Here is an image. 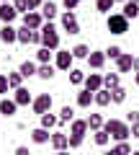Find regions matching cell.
Returning a JSON list of instances; mask_svg holds the SVG:
<instances>
[{
  "label": "cell",
  "instance_id": "6da1fadb",
  "mask_svg": "<svg viewBox=\"0 0 139 155\" xmlns=\"http://www.w3.org/2000/svg\"><path fill=\"white\" fill-rule=\"evenodd\" d=\"M88 129H90L88 119H75V122H70V150H77L80 145H83Z\"/></svg>",
  "mask_w": 139,
  "mask_h": 155
},
{
  "label": "cell",
  "instance_id": "7a4b0ae2",
  "mask_svg": "<svg viewBox=\"0 0 139 155\" xmlns=\"http://www.w3.org/2000/svg\"><path fill=\"white\" fill-rule=\"evenodd\" d=\"M103 129H106L116 142H126V140L131 137V127H129L126 122H121V119H108Z\"/></svg>",
  "mask_w": 139,
  "mask_h": 155
},
{
  "label": "cell",
  "instance_id": "3957f363",
  "mask_svg": "<svg viewBox=\"0 0 139 155\" xmlns=\"http://www.w3.org/2000/svg\"><path fill=\"white\" fill-rule=\"evenodd\" d=\"M41 47H46V49H52V52L59 49V31H57V26L49 23V21L41 26Z\"/></svg>",
  "mask_w": 139,
  "mask_h": 155
},
{
  "label": "cell",
  "instance_id": "277c9868",
  "mask_svg": "<svg viewBox=\"0 0 139 155\" xmlns=\"http://www.w3.org/2000/svg\"><path fill=\"white\" fill-rule=\"evenodd\" d=\"M106 28L111 34H116V36H121V34L129 31V18L124 16V13H111V16L106 18Z\"/></svg>",
  "mask_w": 139,
  "mask_h": 155
},
{
  "label": "cell",
  "instance_id": "5b68a950",
  "mask_svg": "<svg viewBox=\"0 0 139 155\" xmlns=\"http://www.w3.org/2000/svg\"><path fill=\"white\" fill-rule=\"evenodd\" d=\"M72 62H75L72 49H57L54 52V67H57V70L70 72V70H72Z\"/></svg>",
  "mask_w": 139,
  "mask_h": 155
},
{
  "label": "cell",
  "instance_id": "8992f818",
  "mask_svg": "<svg viewBox=\"0 0 139 155\" xmlns=\"http://www.w3.org/2000/svg\"><path fill=\"white\" fill-rule=\"evenodd\" d=\"M59 23H62V28H65L70 36L80 34V21H77V16H75V11H65L62 18H59Z\"/></svg>",
  "mask_w": 139,
  "mask_h": 155
},
{
  "label": "cell",
  "instance_id": "52a82bcc",
  "mask_svg": "<svg viewBox=\"0 0 139 155\" xmlns=\"http://www.w3.org/2000/svg\"><path fill=\"white\" fill-rule=\"evenodd\" d=\"M31 109H33V114H49L52 111V96L49 93H39L36 98H33V104H31Z\"/></svg>",
  "mask_w": 139,
  "mask_h": 155
},
{
  "label": "cell",
  "instance_id": "ba28073f",
  "mask_svg": "<svg viewBox=\"0 0 139 155\" xmlns=\"http://www.w3.org/2000/svg\"><path fill=\"white\" fill-rule=\"evenodd\" d=\"M44 16H41L39 11H28L26 16H23V26L31 28V31H41V26H44Z\"/></svg>",
  "mask_w": 139,
  "mask_h": 155
},
{
  "label": "cell",
  "instance_id": "9c48e42d",
  "mask_svg": "<svg viewBox=\"0 0 139 155\" xmlns=\"http://www.w3.org/2000/svg\"><path fill=\"white\" fill-rule=\"evenodd\" d=\"M52 147L59 153V150H70V134L62 132V129H54L52 132Z\"/></svg>",
  "mask_w": 139,
  "mask_h": 155
},
{
  "label": "cell",
  "instance_id": "30bf717a",
  "mask_svg": "<svg viewBox=\"0 0 139 155\" xmlns=\"http://www.w3.org/2000/svg\"><path fill=\"white\" fill-rule=\"evenodd\" d=\"M0 41L3 44H16L18 41V28H13V23H3V28H0Z\"/></svg>",
  "mask_w": 139,
  "mask_h": 155
},
{
  "label": "cell",
  "instance_id": "8fae6325",
  "mask_svg": "<svg viewBox=\"0 0 139 155\" xmlns=\"http://www.w3.org/2000/svg\"><path fill=\"white\" fill-rule=\"evenodd\" d=\"M100 88H103V75H100V72H90V75L85 78V91L98 93Z\"/></svg>",
  "mask_w": 139,
  "mask_h": 155
},
{
  "label": "cell",
  "instance_id": "7c38bea8",
  "mask_svg": "<svg viewBox=\"0 0 139 155\" xmlns=\"http://www.w3.org/2000/svg\"><path fill=\"white\" fill-rule=\"evenodd\" d=\"M116 70H118V75H121V72H131L134 70V54L124 52V54L116 60Z\"/></svg>",
  "mask_w": 139,
  "mask_h": 155
},
{
  "label": "cell",
  "instance_id": "4fadbf2b",
  "mask_svg": "<svg viewBox=\"0 0 139 155\" xmlns=\"http://www.w3.org/2000/svg\"><path fill=\"white\" fill-rule=\"evenodd\" d=\"M18 16V11L13 8V3H0V21L3 23H13Z\"/></svg>",
  "mask_w": 139,
  "mask_h": 155
},
{
  "label": "cell",
  "instance_id": "5bb4252c",
  "mask_svg": "<svg viewBox=\"0 0 139 155\" xmlns=\"http://www.w3.org/2000/svg\"><path fill=\"white\" fill-rule=\"evenodd\" d=\"M31 142H36V145H46V142H52V132H49V129H44V127L31 129Z\"/></svg>",
  "mask_w": 139,
  "mask_h": 155
},
{
  "label": "cell",
  "instance_id": "9a60e30c",
  "mask_svg": "<svg viewBox=\"0 0 139 155\" xmlns=\"http://www.w3.org/2000/svg\"><path fill=\"white\" fill-rule=\"evenodd\" d=\"M13 101H16L18 106H31L33 104V96H31V91H28V88H23V85H21V88L13 93Z\"/></svg>",
  "mask_w": 139,
  "mask_h": 155
},
{
  "label": "cell",
  "instance_id": "2e32d148",
  "mask_svg": "<svg viewBox=\"0 0 139 155\" xmlns=\"http://www.w3.org/2000/svg\"><path fill=\"white\" fill-rule=\"evenodd\" d=\"M18 72H21L23 78H33L36 72H39V62H33V60H23L21 67H18Z\"/></svg>",
  "mask_w": 139,
  "mask_h": 155
},
{
  "label": "cell",
  "instance_id": "e0dca14e",
  "mask_svg": "<svg viewBox=\"0 0 139 155\" xmlns=\"http://www.w3.org/2000/svg\"><path fill=\"white\" fill-rule=\"evenodd\" d=\"M106 60H108V57H106V52H90V57H88V65L90 67H93V70H100V67H103V65H106Z\"/></svg>",
  "mask_w": 139,
  "mask_h": 155
},
{
  "label": "cell",
  "instance_id": "ac0fdd59",
  "mask_svg": "<svg viewBox=\"0 0 139 155\" xmlns=\"http://www.w3.org/2000/svg\"><path fill=\"white\" fill-rule=\"evenodd\" d=\"M39 119H41V124H39V127L49 129V132H52L54 127H59V124H62V122H59V116H57V114H52V111H49V114H41Z\"/></svg>",
  "mask_w": 139,
  "mask_h": 155
},
{
  "label": "cell",
  "instance_id": "d6986e66",
  "mask_svg": "<svg viewBox=\"0 0 139 155\" xmlns=\"http://www.w3.org/2000/svg\"><path fill=\"white\" fill-rule=\"evenodd\" d=\"M16 111H18V104L13 98H3V101H0V114H3V116H13Z\"/></svg>",
  "mask_w": 139,
  "mask_h": 155
},
{
  "label": "cell",
  "instance_id": "ffe728a7",
  "mask_svg": "<svg viewBox=\"0 0 139 155\" xmlns=\"http://www.w3.org/2000/svg\"><path fill=\"white\" fill-rule=\"evenodd\" d=\"M90 104H95V93H90V91H80V93H77V106H80V109H90Z\"/></svg>",
  "mask_w": 139,
  "mask_h": 155
},
{
  "label": "cell",
  "instance_id": "44dd1931",
  "mask_svg": "<svg viewBox=\"0 0 139 155\" xmlns=\"http://www.w3.org/2000/svg\"><path fill=\"white\" fill-rule=\"evenodd\" d=\"M118 85H121V78H118V72H106V75H103V88L113 91V88H118Z\"/></svg>",
  "mask_w": 139,
  "mask_h": 155
},
{
  "label": "cell",
  "instance_id": "7402d4cb",
  "mask_svg": "<svg viewBox=\"0 0 139 155\" xmlns=\"http://www.w3.org/2000/svg\"><path fill=\"white\" fill-rule=\"evenodd\" d=\"M41 16H44V21H54V18H57V5H54V3H44V5H41Z\"/></svg>",
  "mask_w": 139,
  "mask_h": 155
},
{
  "label": "cell",
  "instance_id": "603a6c76",
  "mask_svg": "<svg viewBox=\"0 0 139 155\" xmlns=\"http://www.w3.org/2000/svg\"><path fill=\"white\" fill-rule=\"evenodd\" d=\"M90 52H93V49H90L88 44H75L72 47V57H75V60H88Z\"/></svg>",
  "mask_w": 139,
  "mask_h": 155
},
{
  "label": "cell",
  "instance_id": "cb8c5ba5",
  "mask_svg": "<svg viewBox=\"0 0 139 155\" xmlns=\"http://www.w3.org/2000/svg\"><path fill=\"white\" fill-rule=\"evenodd\" d=\"M88 127L93 129V132H98V129L106 127V119H103L100 114H90V116H88Z\"/></svg>",
  "mask_w": 139,
  "mask_h": 155
},
{
  "label": "cell",
  "instance_id": "d4e9b609",
  "mask_svg": "<svg viewBox=\"0 0 139 155\" xmlns=\"http://www.w3.org/2000/svg\"><path fill=\"white\" fill-rule=\"evenodd\" d=\"M93 142L98 145V147H106V145L111 142V134H108L106 129H98V132H93Z\"/></svg>",
  "mask_w": 139,
  "mask_h": 155
},
{
  "label": "cell",
  "instance_id": "484cf974",
  "mask_svg": "<svg viewBox=\"0 0 139 155\" xmlns=\"http://www.w3.org/2000/svg\"><path fill=\"white\" fill-rule=\"evenodd\" d=\"M95 104L98 106H111L113 101H111V91L108 88H100L98 93H95Z\"/></svg>",
  "mask_w": 139,
  "mask_h": 155
},
{
  "label": "cell",
  "instance_id": "4316f807",
  "mask_svg": "<svg viewBox=\"0 0 139 155\" xmlns=\"http://www.w3.org/2000/svg\"><path fill=\"white\" fill-rule=\"evenodd\" d=\"M52 54H54L52 49L39 47V49H36V62H39V65H49V62H52Z\"/></svg>",
  "mask_w": 139,
  "mask_h": 155
},
{
  "label": "cell",
  "instance_id": "83f0119b",
  "mask_svg": "<svg viewBox=\"0 0 139 155\" xmlns=\"http://www.w3.org/2000/svg\"><path fill=\"white\" fill-rule=\"evenodd\" d=\"M124 16H126L129 18V21H134V18H139V5H137V3H129V0H126V3H124Z\"/></svg>",
  "mask_w": 139,
  "mask_h": 155
},
{
  "label": "cell",
  "instance_id": "f1b7e54d",
  "mask_svg": "<svg viewBox=\"0 0 139 155\" xmlns=\"http://www.w3.org/2000/svg\"><path fill=\"white\" fill-rule=\"evenodd\" d=\"M54 70H57V67L52 65V62H49V65H39L36 78H41V80H52V78H54Z\"/></svg>",
  "mask_w": 139,
  "mask_h": 155
},
{
  "label": "cell",
  "instance_id": "f546056e",
  "mask_svg": "<svg viewBox=\"0 0 139 155\" xmlns=\"http://www.w3.org/2000/svg\"><path fill=\"white\" fill-rule=\"evenodd\" d=\"M85 72L83 70H77V67H72V70H70V83L72 85H85Z\"/></svg>",
  "mask_w": 139,
  "mask_h": 155
},
{
  "label": "cell",
  "instance_id": "4dcf8cb0",
  "mask_svg": "<svg viewBox=\"0 0 139 155\" xmlns=\"http://www.w3.org/2000/svg\"><path fill=\"white\" fill-rule=\"evenodd\" d=\"M113 5H116V0H95V11L98 13H108V16H111Z\"/></svg>",
  "mask_w": 139,
  "mask_h": 155
},
{
  "label": "cell",
  "instance_id": "1f68e13d",
  "mask_svg": "<svg viewBox=\"0 0 139 155\" xmlns=\"http://www.w3.org/2000/svg\"><path fill=\"white\" fill-rule=\"evenodd\" d=\"M59 122L62 124L75 122V109H72V106H62V109H59Z\"/></svg>",
  "mask_w": 139,
  "mask_h": 155
},
{
  "label": "cell",
  "instance_id": "d6a6232c",
  "mask_svg": "<svg viewBox=\"0 0 139 155\" xmlns=\"http://www.w3.org/2000/svg\"><path fill=\"white\" fill-rule=\"evenodd\" d=\"M8 83H11V88L13 91H18V88H21V85H23V75H21V72H8Z\"/></svg>",
  "mask_w": 139,
  "mask_h": 155
},
{
  "label": "cell",
  "instance_id": "836d02e7",
  "mask_svg": "<svg viewBox=\"0 0 139 155\" xmlns=\"http://www.w3.org/2000/svg\"><path fill=\"white\" fill-rule=\"evenodd\" d=\"M31 36H33L31 28H26V26L18 28V44H31Z\"/></svg>",
  "mask_w": 139,
  "mask_h": 155
},
{
  "label": "cell",
  "instance_id": "e575fe53",
  "mask_svg": "<svg viewBox=\"0 0 139 155\" xmlns=\"http://www.w3.org/2000/svg\"><path fill=\"white\" fill-rule=\"evenodd\" d=\"M111 101H113V104H124V101H126V88H121V85L113 88L111 91Z\"/></svg>",
  "mask_w": 139,
  "mask_h": 155
},
{
  "label": "cell",
  "instance_id": "d590c367",
  "mask_svg": "<svg viewBox=\"0 0 139 155\" xmlns=\"http://www.w3.org/2000/svg\"><path fill=\"white\" fill-rule=\"evenodd\" d=\"M121 54H124V49H121L118 44H111V47L106 49V57H108V60H113V62H116V60H118Z\"/></svg>",
  "mask_w": 139,
  "mask_h": 155
},
{
  "label": "cell",
  "instance_id": "8d00e7d4",
  "mask_svg": "<svg viewBox=\"0 0 139 155\" xmlns=\"http://www.w3.org/2000/svg\"><path fill=\"white\" fill-rule=\"evenodd\" d=\"M13 8H16L21 16H26V13H28V3H26V0H13Z\"/></svg>",
  "mask_w": 139,
  "mask_h": 155
},
{
  "label": "cell",
  "instance_id": "74e56055",
  "mask_svg": "<svg viewBox=\"0 0 139 155\" xmlns=\"http://www.w3.org/2000/svg\"><path fill=\"white\" fill-rule=\"evenodd\" d=\"M116 150H118L121 155H131V153H134V150H131V145H129V142H116Z\"/></svg>",
  "mask_w": 139,
  "mask_h": 155
},
{
  "label": "cell",
  "instance_id": "f35d334b",
  "mask_svg": "<svg viewBox=\"0 0 139 155\" xmlns=\"http://www.w3.org/2000/svg\"><path fill=\"white\" fill-rule=\"evenodd\" d=\"M8 88H11V83H8V75H0V96H5Z\"/></svg>",
  "mask_w": 139,
  "mask_h": 155
},
{
  "label": "cell",
  "instance_id": "ab89813d",
  "mask_svg": "<svg viewBox=\"0 0 139 155\" xmlns=\"http://www.w3.org/2000/svg\"><path fill=\"white\" fill-rule=\"evenodd\" d=\"M126 124L131 127V124H139V111H129L126 114Z\"/></svg>",
  "mask_w": 139,
  "mask_h": 155
},
{
  "label": "cell",
  "instance_id": "60d3db41",
  "mask_svg": "<svg viewBox=\"0 0 139 155\" xmlns=\"http://www.w3.org/2000/svg\"><path fill=\"white\" fill-rule=\"evenodd\" d=\"M83 0H62V5H65V11H75V8L80 5Z\"/></svg>",
  "mask_w": 139,
  "mask_h": 155
},
{
  "label": "cell",
  "instance_id": "b9f144b4",
  "mask_svg": "<svg viewBox=\"0 0 139 155\" xmlns=\"http://www.w3.org/2000/svg\"><path fill=\"white\" fill-rule=\"evenodd\" d=\"M28 3V11H41V5H44V0H26Z\"/></svg>",
  "mask_w": 139,
  "mask_h": 155
},
{
  "label": "cell",
  "instance_id": "7bdbcfd3",
  "mask_svg": "<svg viewBox=\"0 0 139 155\" xmlns=\"http://www.w3.org/2000/svg\"><path fill=\"white\" fill-rule=\"evenodd\" d=\"M16 155H31V153H28L26 145H18V147H16Z\"/></svg>",
  "mask_w": 139,
  "mask_h": 155
},
{
  "label": "cell",
  "instance_id": "ee69618b",
  "mask_svg": "<svg viewBox=\"0 0 139 155\" xmlns=\"http://www.w3.org/2000/svg\"><path fill=\"white\" fill-rule=\"evenodd\" d=\"M131 137L139 140V124H131Z\"/></svg>",
  "mask_w": 139,
  "mask_h": 155
},
{
  "label": "cell",
  "instance_id": "f6af8a7d",
  "mask_svg": "<svg viewBox=\"0 0 139 155\" xmlns=\"http://www.w3.org/2000/svg\"><path fill=\"white\" fill-rule=\"evenodd\" d=\"M103 155H121V153H118L116 147H111V150H106V153H103Z\"/></svg>",
  "mask_w": 139,
  "mask_h": 155
},
{
  "label": "cell",
  "instance_id": "bcb514c9",
  "mask_svg": "<svg viewBox=\"0 0 139 155\" xmlns=\"http://www.w3.org/2000/svg\"><path fill=\"white\" fill-rule=\"evenodd\" d=\"M134 72H139V57H134Z\"/></svg>",
  "mask_w": 139,
  "mask_h": 155
},
{
  "label": "cell",
  "instance_id": "7dc6e473",
  "mask_svg": "<svg viewBox=\"0 0 139 155\" xmlns=\"http://www.w3.org/2000/svg\"><path fill=\"white\" fill-rule=\"evenodd\" d=\"M57 155H70V153H67V150H59V153H57Z\"/></svg>",
  "mask_w": 139,
  "mask_h": 155
},
{
  "label": "cell",
  "instance_id": "c3c4849f",
  "mask_svg": "<svg viewBox=\"0 0 139 155\" xmlns=\"http://www.w3.org/2000/svg\"><path fill=\"white\" fill-rule=\"evenodd\" d=\"M134 80H137V85H139V72H137V78H134Z\"/></svg>",
  "mask_w": 139,
  "mask_h": 155
},
{
  "label": "cell",
  "instance_id": "681fc988",
  "mask_svg": "<svg viewBox=\"0 0 139 155\" xmlns=\"http://www.w3.org/2000/svg\"><path fill=\"white\" fill-rule=\"evenodd\" d=\"M0 3H13V0H0Z\"/></svg>",
  "mask_w": 139,
  "mask_h": 155
},
{
  "label": "cell",
  "instance_id": "f907efd6",
  "mask_svg": "<svg viewBox=\"0 0 139 155\" xmlns=\"http://www.w3.org/2000/svg\"><path fill=\"white\" fill-rule=\"evenodd\" d=\"M129 3H137V5H139V0H129Z\"/></svg>",
  "mask_w": 139,
  "mask_h": 155
},
{
  "label": "cell",
  "instance_id": "816d5d0a",
  "mask_svg": "<svg viewBox=\"0 0 139 155\" xmlns=\"http://www.w3.org/2000/svg\"><path fill=\"white\" fill-rule=\"evenodd\" d=\"M131 155H139V150H134V153H131Z\"/></svg>",
  "mask_w": 139,
  "mask_h": 155
},
{
  "label": "cell",
  "instance_id": "f5cc1de1",
  "mask_svg": "<svg viewBox=\"0 0 139 155\" xmlns=\"http://www.w3.org/2000/svg\"><path fill=\"white\" fill-rule=\"evenodd\" d=\"M116 3H126V0H116Z\"/></svg>",
  "mask_w": 139,
  "mask_h": 155
}]
</instances>
